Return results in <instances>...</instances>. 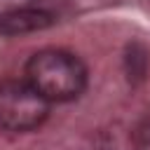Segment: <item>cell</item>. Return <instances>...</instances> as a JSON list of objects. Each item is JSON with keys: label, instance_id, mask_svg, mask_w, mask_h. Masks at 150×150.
<instances>
[{"label": "cell", "instance_id": "1", "mask_svg": "<svg viewBox=\"0 0 150 150\" xmlns=\"http://www.w3.org/2000/svg\"><path fill=\"white\" fill-rule=\"evenodd\" d=\"M26 80L49 103L75 101L87 87V66L66 49H40L26 63Z\"/></svg>", "mask_w": 150, "mask_h": 150}, {"label": "cell", "instance_id": "2", "mask_svg": "<svg viewBox=\"0 0 150 150\" xmlns=\"http://www.w3.org/2000/svg\"><path fill=\"white\" fill-rule=\"evenodd\" d=\"M49 115V101L28 80H0V129L33 131Z\"/></svg>", "mask_w": 150, "mask_h": 150}, {"label": "cell", "instance_id": "3", "mask_svg": "<svg viewBox=\"0 0 150 150\" xmlns=\"http://www.w3.org/2000/svg\"><path fill=\"white\" fill-rule=\"evenodd\" d=\"M54 14L42 7H14L0 12V35L16 38L54 26Z\"/></svg>", "mask_w": 150, "mask_h": 150}, {"label": "cell", "instance_id": "4", "mask_svg": "<svg viewBox=\"0 0 150 150\" xmlns=\"http://www.w3.org/2000/svg\"><path fill=\"white\" fill-rule=\"evenodd\" d=\"M145 70H148V52L141 45H129V52H127V73H129V80H134V82L143 80Z\"/></svg>", "mask_w": 150, "mask_h": 150}, {"label": "cell", "instance_id": "5", "mask_svg": "<svg viewBox=\"0 0 150 150\" xmlns=\"http://www.w3.org/2000/svg\"><path fill=\"white\" fill-rule=\"evenodd\" d=\"M131 143H134V150H150V115H145L136 124L131 134Z\"/></svg>", "mask_w": 150, "mask_h": 150}]
</instances>
